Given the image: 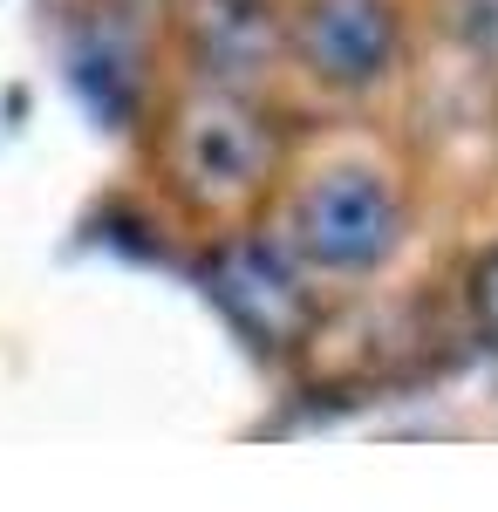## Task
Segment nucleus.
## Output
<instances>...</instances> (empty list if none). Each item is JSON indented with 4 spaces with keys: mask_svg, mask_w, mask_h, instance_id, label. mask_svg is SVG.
I'll return each mask as SVG.
<instances>
[{
    "mask_svg": "<svg viewBox=\"0 0 498 512\" xmlns=\"http://www.w3.org/2000/svg\"><path fill=\"white\" fill-rule=\"evenodd\" d=\"M273 151L280 144H273V123L260 117V103L246 89H219V82H198L164 123L171 185L198 205H232V198L260 192Z\"/></svg>",
    "mask_w": 498,
    "mask_h": 512,
    "instance_id": "1",
    "label": "nucleus"
},
{
    "mask_svg": "<svg viewBox=\"0 0 498 512\" xmlns=\"http://www.w3.org/2000/svg\"><path fill=\"white\" fill-rule=\"evenodd\" d=\"M287 48L321 89L362 96L403 62V14L396 0H301V14L287 21Z\"/></svg>",
    "mask_w": 498,
    "mask_h": 512,
    "instance_id": "3",
    "label": "nucleus"
},
{
    "mask_svg": "<svg viewBox=\"0 0 498 512\" xmlns=\"http://www.w3.org/2000/svg\"><path fill=\"white\" fill-rule=\"evenodd\" d=\"M471 321H478V335L498 342V246L471 267Z\"/></svg>",
    "mask_w": 498,
    "mask_h": 512,
    "instance_id": "6",
    "label": "nucleus"
},
{
    "mask_svg": "<svg viewBox=\"0 0 498 512\" xmlns=\"http://www.w3.org/2000/svg\"><path fill=\"white\" fill-rule=\"evenodd\" d=\"M287 48V21L273 0H185V55L198 82L219 89H253Z\"/></svg>",
    "mask_w": 498,
    "mask_h": 512,
    "instance_id": "4",
    "label": "nucleus"
},
{
    "mask_svg": "<svg viewBox=\"0 0 498 512\" xmlns=\"http://www.w3.org/2000/svg\"><path fill=\"white\" fill-rule=\"evenodd\" d=\"M396 239H403V198L369 164H335L307 178L287 205V246L321 274H376L396 253Z\"/></svg>",
    "mask_w": 498,
    "mask_h": 512,
    "instance_id": "2",
    "label": "nucleus"
},
{
    "mask_svg": "<svg viewBox=\"0 0 498 512\" xmlns=\"http://www.w3.org/2000/svg\"><path fill=\"white\" fill-rule=\"evenodd\" d=\"M219 294H226V308L260 342H294L307 321V287L301 274L280 260V253H267V246H232L226 260H219Z\"/></svg>",
    "mask_w": 498,
    "mask_h": 512,
    "instance_id": "5",
    "label": "nucleus"
}]
</instances>
